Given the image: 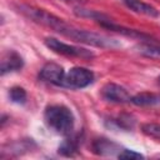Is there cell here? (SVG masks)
<instances>
[{"label": "cell", "mask_w": 160, "mask_h": 160, "mask_svg": "<svg viewBox=\"0 0 160 160\" xmlns=\"http://www.w3.org/2000/svg\"><path fill=\"white\" fill-rule=\"evenodd\" d=\"M16 10L29 20L36 24H40L42 26H46L56 31L58 34L68 39H71L76 42H81V44H86V45H91L101 49H116L121 46V42L114 38L76 28L44 9H39L26 4H18Z\"/></svg>", "instance_id": "1"}, {"label": "cell", "mask_w": 160, "mask_h": 160, "mask_svg": "<svg viewBox=\"0 0 160 160\" xmlns=\"http://www.w3.org/2000/svg\"><path fill=\"white\" fill-rule=\"evenodd\" d=\"M44 120L52 131L65 136L72 132L75 125L72 111L62 104H52L46 106L44 111Z\"/></svg>", "instance_id": "2"}, {"label": "cell", "mask_w": 160, "mask_h": 160, "mask_svg": "<svg viewBox=\"0 0 160 160\" xmlns=\"http://www.w3.org/2000/svg\"><path fill=\"white\" fill-rule=\"evenodd\" d=\"M46 48L52 50L54 52L59 55H64L68 58H79V59H91L94 58V52L91 50H88L85 48H80L76 45H70L64 41H60L56 38H46L44 40Z\"/></svg>", "instance_id": "3"}, {"label": "cell", "mask_w": 160, "mask_h": 160, "mask_svg": "<svg viewBox=\"0 0 160 160\" xmlns=\"http://www.w3.org/2000/svg\"><path fill=\"white\" fill-rule=\"evenodd\" d=\"M94 79L95 75L90 69L82 66H74L68 72H65L61 86L68 89H84L89 86L94 81Z\"/></svg>", "instance_id": "4"}, {"label": "cell", "mask_w": 160, "mask_h": 160, "mask_svg": "<svg viewBox=\"0 0 160 160\" xmlns=\"http://www.w3.org/2000/svg\"><path fill=\"white\" fill-rule=\"evenodd\" d=\"M98 22H99L100 26H102L104 29L111 30V31L118 32V34H121V35H124V36L134 38V39H139V40H144V41H146V42L154 41V40H152V36H150L149 34H145V32H141V31H139V30H135V29H130V28L119 25V24H116L114 20H111L109 16H106V18L99 20Z\"/></svg>", "instance_id": "5"}, {"label": "cell", "mask_w": 160, "mask_h": 160, "mask_svg": "<svg viewBox=\"0 0 160 160\" xmlns=\"http://www.w3.org/2000/svg\"><path fill=\"white\" fill-rule=\"evenodd\" d=\"M100 95L105 101L112 102V104H125V102H130V94L128 92V90L115 82H108L105 84L101 90H100Z\"/></svg>", "instance_id": "6"}, {"label": "cell", "mask_w": 160, "mask_h": 160, "mask_svg": "<svg viewBox=\"0 0 160 160\" xmlns=\"http://www.w3.org/2000/svg\"><path fill=\"white\" fill-rule=\"evenodd\" d=\"M64 76H65V71L62 66H60L56 62H46L40 69V72H39L40 80L56 85V86H61Z\"/></svg>", "instance_id": "7"}, {"label": "cell", "mask_w": 160, "mask_h": 160, "mask_svg": "<svg viewBox=\"0 0 160 160\" xmlns=\"http://www.w3.org/2000/svg\"><path fill=\"white\" fill-rule=\"evenodd\" d=\"M24 66V60L19 52L15 50H9L2 54L1 62H0V72L1 75L14 72L18 70H21Z\"/></svg>", "instance_id": "8"}, {"label": "cell", "mask_w": 160, "mask_h": 160, "mask_svg": "<svg viewBox=\"0 0 160 160\" xmlns=\"http://www.w3.org/2000/svg\"><path fill=\"white\" fill-rule=\"evenodd\" d=\"M82 142V134L78 132V134H69L66 139H64V141L59 145L58 148V152L62 156H74L79 149L80 145Z\"/></svg>", "instance_id": "9"}, {"label": "cell", "mask_w": 160, "mask_h": 160, "mask_svg": "<svg viewBox=\"0 0 160 160\" xmlns=\"http://www.w3.org/2000/svg\"><path fill=\"white\" fill-rule=\"evenodd\" d=\"M92 152L96 155H101V156H106V155H114L115 152H120V146L118 144H115L114 141L105 139V138H100V139H95L92 141Z\"/></svg>", "instance_id": "10"}, {"label": "cell", "mask_w": 160, "mask_h": 160, "mask_svg": "<svg viewBox=\"0 0 160 160\" xmlns=\"http://www.w3.org/2000/svg\"><path fill=\"white\" fill-rule=\"evenodd\" d=\"M124 4L134 12L136 14H141V15H146L150 18H158L159 16V11L150 4H146L141 0H125Z\"/></svg>", "instance_id": "11"}, {"label": "cell", "mask_w": 160, "mask_h": 160, "mask_svg": "<svg viewBox=\"0 0 160 160\" xmlns=\"http://www.w3.org/2000/svg\"><path fill=\"white\" fill-rule=\"evenodd\" d=\"M106 122H109V126H111V128L128 131L135 126L136 121H135L134 116L130 114H120L116 116H111L109 120H106Z\"/></svg>", "instance_id": "12"}, {"label": "cell", "mask_w": 160, "mask_h": 160, "mask_svg": "<svg viewBox=\"0 0 160 160\" xmlns=\"http://www.w3.org/2000/svg\"><path fill=\"white\" fill-rule=\"evenodd\" d=\"M31 139L30 141L29 140H20V141H15L12 144H6L2 146V150H1V158H5V156H11L14 155V152L16 155H20L22 152V150H30V144H31Z\"/></svg>", "instance_id": "13"}, {"label": "cell", "mask_w": 160, "mask_h": 160, "mask_svg": "<svg viewBox=\"0 0 160 160\" xmlns=\"http://www.w3.org/2000/svg\"><path fill=\"white\" fill-rule=\"evenodd\" d=\"M130 102H132L136 106H149L155 105L160 102V94L155 92H140L134 96H131Z\"/></svg>", "instance_id": "14"}, {"label": "cell", "mask_w": 160, "mask_h": 160, "mask_svg": "<svg viewBox=\"0 0 160 160\" xmlns=\"http://www.w3.org/2000/svg\"><path fill=\"white\" fill-rule=\"evenodd\" d=\"M136 50L140 55L151 58V59H160V45L154 42H145L136 46Z\"/></svg>", "instance_id": "15"}, {"label": "cell", "mask_w": 160, "mask_h": 160, "mask_svg": "<svg viewBox=\"0 0 160 160\" xmlns=\"http://www.w3.org/2000/svg\"><path fill=\"white\" fill-rule=\"evenodd\" d=\"M9 98L12 102L15 104H25L26 102V99H28V94L25 91L24 88L21 86H12L10 90H9Z\"/></svg>", "instance_id": "16"}, {"label": "cell", "mask_w": 160, "mask_h": 160, "mask_svg": "<svg viewBox=\"0 0 160 160\" xmlns=\"http://www.w3.org/2000/svg\"><path fill=\"white\" fill-rule=\"evenodd\" d=\"M141 131L152 138V139H158L160 140V124H156V122H146V124H142L141 125Z\"/></svg>", "instance_id": "17"}, {"label": "cell", "mask_w": 160, "mask_h": 160, "mask_svg": "<svg viewBox=\"0 0 160 160\" xmlns=\"http://www.w3.org/2000/svg\"><path fill=\"white\" fill-rule=\"evenodd\" d=\"M119 159H131V160H136V159H144V155L140 152H136L134 150H129V149H122L119 154H118Z\"/></svg>", "instance_id": "18"}, {"label": "cell", "mask_w": 160, "mask_h": 160, "mask_svg": "<svg viewBox=\"0 0 160 160\" xmlns=\"http://www.w3.org/2000/svg\"><path fill=\"white\" fill-rule=\"evenodd\" d=\"M159 81H160V78H159Z\"/></svg>", "instance_id": "19"}, {"label": "cell", "mask_w": 160, "mask_h": 160, "mask_svg": "<svg viewBox=\"0 0 160 160\" xmlns=\"http://www.w3.org/2000/svg\"><path fill=\"white\" fill-rule=\"evenodd\" d=\"M122 1H125V0H122Z\"/></svg>", "instance_id": "20"}]
</instances>
